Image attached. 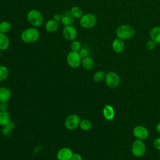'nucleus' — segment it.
Listing matches in <instances>:
<instances>
[{
    "label": "nucleus",
    "instance_id": "33",
    "mask_svg": "<svg viewBox=\"0 0 160 160\" xmlns=\"http://www.w3.org/2000/svg\"><path fill=\"white\" fill-rule=\"evenodd\" d=\"M61 18H62V14H60V13H56L54 15V17H53V19L54 20H56V21H58V22L61 21Z\"/></svg>",
    "mask_w": 160,
    "mask_h": 160
},
{
    "label": "nucleus",
    "instance_id": "21",
    "mask_svg": "<svg viewBox=\"0 0 160 160\" xmlns=\"http://www.w3.org/2000/svg\"><path fill=\"white\" fill-rule=\"evenodd\" d=\"M69 11H70L72 16L74 18H76V19H78V18L80 19L81 18V16L84 14L83 11L81 9V8L78 6H73L72 8H71V9H70Z\"/></svg>",
    "mask_w": 160,
    "mask_h": 160
},
{
    "label": "nucleus",
    "instance_id": "12",
    "mask_svg": "<svg viewBox=\"0 0 160 160\" xmlns=\"http://www.w3.org/2000/svg\"><path fill=\"white\" fill-rule=\"evenodd\" d=\"M59 22L53 19H49L45 24V29L49 32H54L59 28Z\"/></svg>",
    "mask_w": 160,
    "mask_h": 160
},
{
    "label": "nucleus",
    "instance_id": "1",
    "mask_svg": "<svg viewBox=\"0 0 160 160\" xmlns=\"http://www.w3.org/2000/svg\"><path fill=\"white\" fill-rule=\"evenodd\" d=\"M39 36V32L36 28L31 27L23 30L21 34V39L25 43L31 44L36 42Z\"/></svg>",
    "mask_w": 160,
    "mask_h": 160
},
{
    "label": "nucleus",
    "instance_id": "28",
    "mask_svg": "<svg viewBox=\"0 0 160 160\" xmlns=\"http://www.w3.org/2000/svg\"><path fill=\"white\" fill-rule=\"evenodd\" d=\"M146 46L148 50H153L156 46V43L152 40H149L147 42Z\"/></svg>",
    "mask_w": 160,
    "mask_h": 160
},
{
    "label": "nucleus",
    "instance_id": "5",
    "mask_svg": "<svg viewBox=\"0 0 160 160\" xmlns=\"http://www.w3.org/2000/svg\"><path fill=\"white\" fill-rule=\"evenodd\" d=\"M82 58L78 52L71 51L66 56V61L68 64L72 68H76L81 64Z\"/></svg>",
    "mask_w": 160,
    "mask_h": 160
},
{
    "label": "nucleus",
    "instance_id": "25",
    "mask_svg": "<svg viewBox=\"0 0 160 160\" xmlns=\"http://www.w3.org/2000/svg\"><path fill=\"white\" fill-rule=\"evenodd\" d=\"M92 124L89 120L88 119H83L80 121L79 127L83 131H88L91 128Z\"/></svg>",
    "mask_w": 160,
    "mask_h": 160
},
{
    "label": "nucleus",
    "instance_id": "4",
    "mask_svg": "<svg viewBox=\"0 0 160 160\" xmlns=\"http://www.w3.org/2000/svg\"><path fill=\"white\" fill-rule=\"evenodd\" d=\"M97 22L96 16L92 13L83 14L79 19L80 26L84 29H91L95 26Z\"/></svg>",
    "mask_w": 160,
    "mask_h": 160
},
{
    "label": "nucleus",
    "instance_id": "35",
    "mask_svg": "<svg viewBox=\"0 0 160 160\" xmlns=\"http://www.w3.org/2000/svg\"><path fill=\"white\" fill-rule=\"evenodd\" d=\"M1 56V52H0V57Z\"/></svg>",
    "mask_w": 160,
    "mask_h": 160
},
{
    "label": "nucleus",
    "instance_id": "7",
    "mask_svg": "<svg viewBox=\"0 0 160 160\" xmlns=\"http://www.w3.org/2000/svg\"><path fill=\"white\" fill-rule=\"evenodd\" d=\"M146 152L144 143L141 139L134 141L132 145V152L136 157L142 156Z\"/></svg>",
    "mask_w": 160,
    "mask_h": 160
},
{
    "label": "nucleus",
    "instance_id": "10",
    "mask_svg": "<svg viewBox=\"0 0 160 160\" xmlns=\"http://www.w3.org/2000/svg\"><path fill=\"white\" fill-rule=\"evenodd\" d=\"M73 152L69 148H63L59 149L57 153L56 158L58 160H71Z\"/></svg>",
    "mask_w": 160,
    "mask_h": 160
},
{
    "label": "nucleus",
    "instance_id": "17",
    "mask_svg": "<svg viewBox=\"0 0 160 160\" xmlns=\"http://www.w3.org/2000/svg\"><path fill=\"white\" fill-rule=\"evenodd\" d=\"M149 36L156 43H160V26L153 28L149 32Z\"/></svg>",
    "mask_w": 160,
    "mask_h": 160
},
{
    "label": "nucleus",
    "instance_id": "13",
    "mask_svg": "<svg viewBox=\"0 0 160 160\" xmlns=\"http://www.w3.org/2000/svg\"><path fill=\"white\" fill-rule=\"evenodd\" d=\"M112 49L113 50L117 52V53H121L122 52L125 48V45L124 43L123 40L117 38H115L112 42Z\"/></svg>",
    "mask_w": 160,
    "mask_h": 160
},
{
    "label": "nucleus",
    "instance_id": "30",
    "mask_svg": "<svg viewBox=\"0 0 160 160\" xmlns=\"http://www.w3.org/2000/svg\"><path fill=\"white\" fill-rule=\"evenodd\" d=\"M8 108V104L6 102H0V111H7Z\"/></svg>",
    "mask_w": 160,
    "mask_h": 160
},
{
    "label": "nucleus",
    "instance_id": "8",
    "mask_svg": "<svg viewBox=\"0 0 160 160\" xmlns=\"http://www.w3.org/2000/svg\"><path fill=\"white\" fill-rule=\"evenodd\" d=\"M105 82L107 86L111 88L117 87L120 82V78L114 72H109L106 74Z\"/></svg>",
    "mask_w": 160,
    "mask_h": 160
},
{
    "label": "nucleus",
    "instance_id": "15",
    "mask_svg": "<svg viewBox=\"0 0 160 160\" xmlns=\"http://www.w3.org/2000/svg\"><path fill=\"white\" fill-rule=\"evenodd\" d=\"M74 18L72 16L70 11H66L62 14V18L61 22L64 25V26L72 25L74 22Z\"/></svg>",
    "mask_w": 160,
    "mask_h": 160
},
{
    "label": "nucleus",
    "instance_id": "2",
    "mask_svg": "<svg viewBox=\"0 0 160 160\" xmlns=\"http://www.w3.org/2000/svg\"><path fill=\"white\" fill-rule=\"evenodd\" d=\"M27 20L33 27H40L44 21L42 13L37 9H31L27 14Z\"/></svg>",
    "mask_w": 160,
    "mask_h": 160
},
{
    "label": "nucleus",
    "instance_id": "29",
    "mask_svg": "<svg viewBox=\"0 0 160 160\" xmlns=\"http://www.w3.org/2000/svg\"><path fill=\"white\" fill-rule=\"evenodd\" d=\"M80 56L81 57V58H86L88 56V51L85 48H81L79 51H78Z\"/></svg>",
    "mask_w": 160,
    "mask_h": 160
},
{
    "label": "nucleus",
    "instance_id": "23",
    "mask_svg": "<svg viewBox=\"0 0 160 160\" xmlns=\"http://www.w3.org/2000/svg\"><path fill=\"white\" fill-rule=\"evenodd\" d=\"M11 24L8 21H3L0 22V32L6 34L10 31Z\"/></svg>",
    "mask_w": 160,
    "mask_h": 160
},
{
    "label": "nucleus",
    "instance_id": "31",
    "mask_svg": "<svg viewBox=\"0 0 160 160\" xmlns=\"http://www.w3.org/2000/svg\"><path fill=\"white\" fill-rule=\"evenodd\" d=\"M71 160H82V158L79 154H78V153L74 154L73 153Z\"/></svg>",
    "mask_w": 160,
    "mask_h": 160
},
{
    "label": "nucleus",
    "instance_id": "11",
    "mask_svg": "<svg viewBox=\"0 0 160 160\" xmlns=\"http://www.w3.org/2000/svg\"><path fill=\"white\" fill-rule=\"evenodd\" d=\"M133 134L138 139H144L148 136V131L142 126H136L133 129Z\"/></svg>",
    "mask_w": 160,
    "mask_h": 160
},
{
    "label": "nucleus",
    "instance_id": "32",
    "mask_svg": "<svg viewBox=\"0 0 160 160\" xmlns=\"http://www.w3.org/2000/svg\"><path fill=\"white\" fill-rule=\"evenodd\" d=\"M154 146L156 149L160 150V138H157L154 140Z\"/></svg>",
    "mask_w": 160,
    "mask_h": 160
},
{
    "label": "nucleus",
    "instance_id": "19",
    "mask_svg": "<svg viewBox=\"0 0 160 160\" xmlns=\"http://www.w3.org/2000/svg\"><path fill=\"white\" fill-rule=\"evenodd\" d=\"M81 65L85 69L90 70L93 68L94 65V62L92 58H91V57L87 56L82 59Z\"/></svg>",
    "mask_w": 160,
    "mask_h": 160
},
{
    "label": "nucleus",
    "instance_id": "20",
    "mask_svg": "<svg viewBox=\"0 0 160 160\" xmlns=\"http://www.w3.org/2000/svg\"><path fill=\"white\" fill-rule=\"evenodd\" d=\"M11 116L8 111H0V126H4L10 121Z\"/></svg>",
    "mask_w": 160,
    "mask_h": 160
},
{
    "label": "nucleus",
    "instance_id": "18",
    "mask_svg": "<svg viewBox=\"0 0 160 160\" xmlns=\"http://www.w3.org/2000/svg\"><path fill=\"white\" fill-rule=\"evenodd\" d=\"M10 44L9 39L6 34L0 32V50H6Z\"/></svg>",
    "mask_w": 160,
    "mask_h": 160
},
{
    "label": "nucleus",
    "instance_id": "14",
    "mask_svg": "<svg viewBox=\"0 0 160 160\" xmlns=\"http://www.w3.org/2000/svg\"><path fill=\"white\" fill-rule=\"evenodd\" d=\"M11 96L10 89L6 87L0 88V102L8 101Z\"/></svg>",
    "mask_w": 160,
    "mask_h": 160
},
{
    "label": "nucleus",
    "instance_id": "34",
    "mask_svg": "<svg viewBox=\"0 0 160 160\" xmlns=\"http://www.w3.org/2000/svg\"><path fill=\"white\" fill-rule=\"evenodd\" d=\"M156 130L160 134V123H159L156 126Z\"/></svg>",
    "mask_w": 160,
    "mask_h": 160
},
{
    "label": "nucleus",
    "instance_id": "3",
    "mask_svg": "<svg viewBox=\"0 0 160 160\" xmlns=\"http://www.w3.org/2000/svg\"><path fill=\"white\" fill-rule=\"evenodd\" d=\"M117 38L122 40H127L132 38L135 34V30L129 25H121L119 26L116 31Z\"/></svg>",
    "mask_w": 160,
    "mask_h": 160
},
{
    "label": "nucleus",
    "instance_id": "22",
    "mask_svg": "<svg viewBox=\"0 0 160 160\" xmlns=\"http://www.w3.org/2000/svg\"><path fill=\"white\" fill-rule=\"evenodd\" d=\"M14 128V123L12 121H9L8 124L3 126L2 129V132L5 136H8L11 134L12 130Z\"/></svg>",
    "mask_w": 160,
    "mask_h": 160
},
{
    "label": "nucleus",
    "instance_id": "16",
    "mask_svg": "<svg viewBox=\"0 0 160 160\" xmlns=\"http://www.w3.org/2000/svg\"><path fill=\"white\" fill-rule=\"evenodd\" d=\"M103 116L107 120H111L114 117V110L110 105H106L102 111Z\"/></svg>",
    "mask_w": 160,
    "mask_h": 160
},
{
    "label": "nucleus",
    "instance_id": "24",
    "mask_svg": "<svg viewBox=\"0 0 160 160\" xmlns=\"http://www.w3.org/2000/svg\"><path fill=\"white\" fill-rule=\"evenodd\" d=\"M9 75V71L7 67L3 65H0V81L6 80Z\"/></svg>",
    "mask_w": 160,
    "mask_h": 160
},
{
    "label": "nucleus",
    "instance_id": "26",
    "mask_svg": "<svg viewBox=\"0 0 160 160\" xmlns=\"http://www.w3.org/2000/svg\"><path fill=\"white\" fill-rule=\"evenodd\" d=\"M106 73L103 71H97L93 76V79L96 82H101L102 81L106 76Z\"/></svg>",
    "mask_w": 160,
    "mask_h": 160
},
{
    "label": "nucleus",
    "instance_id": "9",
    "mask_svg": "<svg viewBox=\"0 0 160 160\" xmlns=\"http://www.w3.org/2000/svg\"><path fill=\"white\" fill-rule=\"evenodd\" d=\"M63 37L68 41H74L78 35V31L72 25L66 26L62 29Z\"/></svg>",
    "mask_w": 160,
    "mask_h": 160
},
{
    "label": "nucleus",
    "instance_id": "6",
    "mask_svg": "<svg viewBox=\"0 0 160 160\" xmlns=\"http://www.w3.org/2000/svg\"><path fill=\"white\" fill-rule=\"evenodd\" d=\"M80 118L79 116L75 114L68 116L64 121L65 127L69 130H73L77 128L79 126Z\"/></svg>",
    "mask_w": 160,
    "mask_h": 160
},
{
    "label": "nucleus",
    "instance_id": "36",
    "mask_svg": "<svg viewBox=\"0 0 160 160\" xmlns=\"http://www.w3.org/2000/svg\"></svg>",
    "mask_w": 160,
    "mask_h": 160
},
{
    "label": "nucleus",
    "instance_id": "27",
    "mask_svg": "<svg viewBox=\"0 0 160 160\" xmlns=\"http://www.w3.org/2000/svg\"><path fill=\"white\" fill-rule=\"evenodd\" d=\"M70 48L72 51L78 52L81 49V43L78 40H74L71 44Z\"/></svg>",
    "mask_w": 160,
    "mask_h": 160
}]
</instances>
